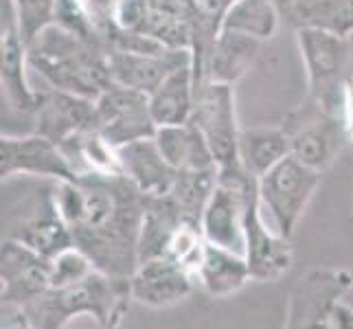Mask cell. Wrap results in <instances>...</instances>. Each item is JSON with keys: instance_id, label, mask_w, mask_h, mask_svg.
Masks as SVG:
<instances>
[{"instance_id": "cell-1", "label": "cell", "mask_w": 353, "mask_h": 329, "mask_svg": "<svg viewBox=\"0 0 353 329\" xmlns=\"http://www.w3.org/2000/svg\"><path fill=\"white\" fill-rule=\"evenodd\" d=\"M57 206L72 233L75 248L94 270L130 279L139 268V237L145 193L123 174H79L57 182Z\"/></svg>"}, {"instance_id": "cell-2", "label": "cell", "mask_w": 353, "mask_h": 329, "mask_svg": "<svg viewBox=\"0 0 353 329\" xmlns=\"http://www.w3.org/2000/svg\"><path fill=\"white\" fill-rule=\"evenodd\" d=\"M29 68L51 88L97 99L112 83L108 48L101 40L51 24L27 46Z\"/></svg>"}, {"instance_id": "cell-3", "label": "cell", "mask_w": 353, "mask_h": 329, "mask_svg": "<svg viewBox=\"0 0 353 329\" xmlns=\"http://www.w3.org/2000/svg\"><path fill=\"white\" fill-rule=\"evenodd\" d=\"M132 301L130 279L94 270L77 283L48 288L18 312L29 329H64L81 314L92 316L101 329H119Z\"/></svg>"}, {"instance_id": "cell-4", "label": "cell", "mask_w": 353, "mask_h": 329, "mask_svg": "<svg viewBox=\"0 0 353 329\" xmlns=\"http://www.w3.org/2000/svg\"><path fill=\"white\" fill-rule=\"evenodd\" d=\"M281 128L290 141V156L319 174L336 163L349 141L343 114L325 108L312 97H305V101L292 110Z\"/></svg>"}, {"instance_id": "cell-5", "label": "cell", "mask_w": 353, "mask_h": 329, "mask_svg": "<svg viewBox=\"0 0 353 329\" xmlns=\"http://www.w3.org/2000/svg\"><path fill=\"white\" fill-rule=\"evenodd\" d=\"M296 44L307 75V97L340 112L345 83L351 77V46L347 35L305 27L296 31Z\"/></svg>"}, {"instance_id": "cell-6", "label": "cell", "mask_w": 353, "mask_h": 329, "mask_svg": "<svg viewBox=\"0 0 353 329\" xmlns=\"http://www.w3.org/2000/svg\"><path fill=\"white\" fill-rule=\"evenodd\" d=\"M321 176L294 156H288L257 180L261 209L270 215L272 228L279 235L292 239L321 185Z\"/></svg>"}, {"instance_id": "cell-7", "label": "cell", "mask_w": 353, "mask_h": 329, "mask_svg": "<svg viewBox=\"0 0 353 329\" xmlns=\"http://www.w3.org/2000/svg\"><path fill=\"white\" fill-rule=\"evenodd\" d=\"M353 288L345 268H310L290 288L283 329H332V316Z\"/></svg>"}, {"instance_id": "cell-8", "label": "cell", "mask_w": 353, "mask_h": 329, "mask_svg": "<svg viewBox=\"0 0 353 329\" xmlns=\"http://www.w3.org/2000/svg\"><path fill=\"white\" fill-rule=\"evenodd\" d=\"M191 121L209 143L215 165L233 169L239 165V121L235 106V86L202 79L196 83V106Z\"/></svg>"}, {"instance_id": "cell-9", "label": "cell", "mask_w": 353, "mask_h": 329, "mask_svg": "<svg viewBox=\"0 0 353 329\" xmlns=\"http://www.w3.org/2000/svg\"><path fill=\"white\" fill-rule=\"evenodd\" d=\"M254 178L241 167L220 169L217 187L202 213L204 239L213 246L243 255V209Z\"/></svg>"}, {"instance_id": "cell-10", "label": "cell", "mask_w": 353, "mask_h": 329, "mask_svg": "<svg viewBox=\"0 0 353 329\" xmlns=\"http://www.w3.org/2000/svg\"><path fill=\"white\" fill-rule=\"evenodd\" d=\"M94 128L117 150L141 139H154L158 126L152 117L150 94L112 81L94 99Z\"/></svg>"}, {"instance_id": "cell-11", "label": "cell", "mask_w": 353, "mask_h": 329, "mask_svg": "<svg viewBox=\"0 0 353 329\" xmlns=\"http://www.w3.org/2000/svg\"><path fill=\"white\" fill-rule=\"evenodd\" d=\"M55 187L57 182L44 191H35V196L24 202L27 211L22 217H5V239H16L48 259L75 246L70 228L57 206Z\"/></svg>"}, {"instance_id": "cell-12", "label": "cell", "mask_w": 353, "mask_h": 329, "mask_svg": "<svg viewBox=\"0 0 353 329\" xmlns=\"http://www.w3.org/2000/svg\"><path fill=\"white\" fill-rule=\"evenodd\" d=\"M243 257L248 261L252 281L259 283L279 281L288 275L294 259L290 239L265 224L257 180L248 189L246 209H243Z\"/></svg>"}, {"instance_id": "cell-13", "label": "cell", "mask_w": 353, "mask_h": 329, "mask_svg": "<svg viewBox=\"0 0 353 329\" xmlns=\"http://www.w3.org/2000/svg\"><path fill=\"white\" fill-rule=\"evenodd\" d=\"M0 176H3V182L20 176L51 182H68L77 178L62 148L35 132L29 137L3 134L0 139Z\"/></svg>"}, {"instance_id": "cell-14", "label": "cell", "mask_w": 353, "mask_h": 329, "mask_svg": "<svg viewBox=\"0 0 353 329\" xmlns=\"http://www.w3.org/2000/svg\"><path fill=\"white\" fill-rule=\"evenodd\" d=\"M117 27L167 48H191L193 31L180 0H121Z\"/></svg>"}, {"instance_id": "cell-15", "label": "cell", "mask_w": 353, "mask_h": 329, "mask_svg": "<svg viewBox=\"0 0 353 329\" xmlns=\"http://www.w3.org/2000/svg\"><path fill=\"white\" fill-rule=\"evenodd\" d=\"M0 281L5 310H20L51 288V259L16 239H3Z\"/></svg>"}, {"instance_id": "cell-16", "label": "cell", "mask_w": 353, "mask_h": 329, "mask_svg": "<svg viewBox=\"0 0 353 329\" xmlns=\"http://www.w3.org/2000/svg\"><path fill=\"white\" fill-rule=\"evenodd\" d=\"M27 44H24L16 9L11 0H3V33H0V83L7 103L20 114H35L40 92L27 79Z\"/></svg>"}, {"instance_id": "cell-17", "label": "cell", "mask_w": 353, "mask_h": 329, "mask_svg": "<svg viewBox=\"0 0 353 329\" xmlns=\"http://www.w3.org/2000/svg\"><path fill=\"white\" fill-rule=\"evenodd\" d=\"M112 81L119 86L152 94L172 72L185 64H193L191 48H167L161 53H132L108 48Z\"/></svg>"}, {"instance_id": "cell-18", "label": "cell", "mask_w": 353, "mask_h": 329, "mask_svg": "<svg viewBox=\"0 0 353 329\" xmlns=\"http://www.w3.org/2000/svg\"><path fill=\"white\" fill-rule=\"evenodd\" d=\"M33 119L35 134L64 145L77 134L94 128V101L66 90L48 88L40 92Z\"/></svg>"}, {"instance_id": "cell-19", "label": "cell", "mask_w": 353, "mask_h": 329, "mask_svg": "<svg viewBox=\"0 0 353 329\" xmlns=\"http://www.w3.org/2000/svg\"><path fill=\"white\" fill-rule=\"evenodd\" d=\"M193 290V275L172 257L141 261L130 277L132 299L148 308H172Z\"/></svg>"}, {"instance_id": "cell-20", "label": "cell", "mask_w": 353, "mask_h": 329, "mask_svg": "<svg viewBox=\"0 0 353 329\" xmlns=\"http://www.w3.org/2000/svg\"><path fill=\"white\" fill-rule=\"evenodd\" d=\"M121 174L145 196H167L176 180V169L165 161L154 139H141L119 148Z\"/></svg>"}, {"instance_id": "cell-21", "label": "cell", "mask_w": 353, "mask_h": 329, "mask_svg": "<svg viewBox=\"0 0 353 329\" xmlns=\"http://www.w3.org/2000/svg\"><path fill=\"white\" fill-rule=\"evenodd\" d=\"M259 48H261V40L252 38V35L222 29L211 44V51L206 55V62L198 81L211 79L217 83H230V86H235L254 64V59L259 55Z\"/></svg>"}, {"instance_id": "cell-22", "label": "cell", "mask_w": 353, "mask_h": 329, "mask_svg": "<svg viewBox=\"0 0 353 329\" xmlns=\"http://www.w3.org/2000/svg\"><path fill=\"white\" fill-rule=\"evenodd\" d=\"M274 5L294 31L316 27L353 35V0H274Z\"/></svg>"}, {"instance_id": "cell-23", "label": "cell", "mask_w": 353, "mask_h": 329, "mask_svg": "<svg viewBox=\"0 0 353 329\" xmlns=\"http://www.w3.org/2000/svg\"><path fill=\"white\" fill-rule=\"evenodd\" d=\"M189 222L180 213L172 196H145V213L141 224V237H139V263L167 257L169 246L180 230V226Z\"/></svg>"}, {"instance_id": "cell-24", "label": "cell", "mask_w": 353, "mask_h": 329, "mask_svg": "<svg viewBox=\"0 0 353 329\" xmlns=\"http://www.w3.org/2000/svg\"><path fill=\"white\" fill-rule=\"evenodd\" d=\"M196 106V72L193 64L176 68L161 86L150 94L152 117L158 128L189 123Z\"/></svg>"}, {"instance_id": "cell-25", "label": "cell", "mask_w": 353, "mask_h": 329, "mask_svg": "<svg viewBox=\"0 0 353 329\" xmlns=\"http://www.w3.org/2000/svg\"><path fill=\"white\" fill-rule=\"evenodd\" d=\"M158 150L165 156V161L176 172L180 169H211L217 167L200 128L189 121L182 126H163L154 134Z\"/></svg>"}, {"instance_id": "cell-26", "label": "cell", "mask_w": 353, "mask_h": 329, "mask_svg": "<svg viewBox=\"0 0 353 329\" xmlns=\"http://www.w3.org/2000/svg\"><path fill=\"white\" fill-rule=\"evenodd\" d=\"M206 295L215 299H224L239 292L248 281H252L248 261L243 255L233 252L228 248L213 246L206 241V248L202 255V261L198 268V275Z\"/></svg>"}, {"instance_id": "cell-27", "label": "cell", "mask_w": 353, "mask_h": 329, "mask_svg": "<svg viewBox=\"0 0 353 329\" xmlns=\"http://www.w3.org/2000/svg\"><path fill=\"white\" fill-rule=\"evenodd\" d=\"M290 156V141L281 126L241 128L239 165L248 176L259 180L274 165Z\"/></svg>"}, {"instance_id": "cell-28", "label": "cell", "mask_w": 353, "mask_h": 329, "mask_svg": "<svg viewBox=\"0 0 353 329\" xmlns=\"http://www.w3.org/2000/svg\"><path fill=\"white\" fill-rule=\"evenodd\" d=\"M180 3L187 11L193 31L191 53H193V72H196V81H198L202 75L206 55L211 51V44L217 38V33L222 31L224 18L228 14V9L235 5V0H180Z\"/></svg>"}, {"instance_id": "cell-29", "label": "cell", "mask_w": 353, "mask_h": 329, "mask_svg": "<svg viewBox=\"0 0 353 329\" xmlns=\"http://www.w3.org/2000/svg\"><path fill=\"white\" fill-rule=\"evenodd\" d=\"M66 154L72 172L79 174H121L119 150L108 143L99 130L90 128L77 134L64 145H59Z\"/></svg>"}, {"instance_id": "cell-30", "label": "cell", "mask_w": 353, "mask_h": 329, "mask_svg": "<svg viewBox=\"0 0 353 329\" xmlns=\"http://www.w3.org/2000/svg\"><path fill=\"white\" fill-rule=\"evenodd\" d=\"M220 178V167L211 169H180L169 196L176 202L180 213L189 222L200 224L202 213L209 204Z\"/></svg>"}, {"instance_id": "cell-31", "label": "cell", "mask_w": 353, "mask_h": 329, "mask_svg": "<svg viewBox=\"0 0 353 329\" xmlns=\"http://www.w3.org/2000/svg\"><path fill=\"white\" fill-rule=\"evenodd\" d=\"M279 24H281V14L274 0H235L224 18L222 29L246 33L265 42L274 38Z\"/></svg>"}, {"instance_id": "cell-32", "label": "cell", "mask_w": 353, "mask_h": 329, "mask_svg": "<svg viewBox=\"0 0 353 329\" xmlns=\"http://www.w3.org/2000/svg\"><path fill=\"white\" fill-rule=\"evenodd\" d=\"M94 272L92 261L79 248H68L51 259V288H64L77 283Z\"/></svg>"}, {"instance_id": "cell-33", "label": "cell", "mask_w": 353, "mask_h": 329, "mask_svg": "<svg viewBox=\"0 0 353 329\" xmlns=\"http://www.w3.org/2000/svg\"><path fill=\"white\" fill-rule=\"evenodd\" d=\"M77 3L86 11L101 40L117 27V9L121 0H77Z\"/></svg>"}, {"instance_id": "cell-34", "label": "cell", "mask_w": 353, "mask_h": 329, "mask_svg": "<svg viewBox=\"0 0 353 329\" xmlns=\"http://www.w3.org/2000/svg\"><path fill=\"white\" fill-rule=\"evenodd\" d=\"M340 114L345 121V130L349 141H353V75L345 83V92H343V108H340Z\"/></svg>"}, {"instance_id": "cell-35", "label": "cell", "mask_w": 353, "mask_h": 329, "mask_svg": "<svg viewBox=\"0 0 353 329\" xmlns=\"http://www.w3.org/2000/svg\"><path fill=\"white\" fill-rule=\"evenodd\" d=\"M332 329H353V308L347 306L345 301H340L334 310Z\"/></svg>"}]
</instances>
